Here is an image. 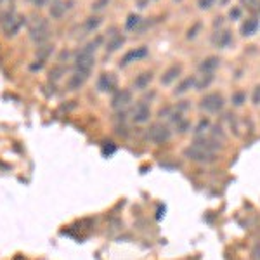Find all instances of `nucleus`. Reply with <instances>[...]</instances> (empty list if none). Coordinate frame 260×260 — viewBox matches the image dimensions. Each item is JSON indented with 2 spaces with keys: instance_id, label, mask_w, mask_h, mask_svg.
I'll use <instances>...</instances> for the list:
<instances>
[{
  "instance_id": "10",
  "label": "nucleus",
  "mask_w": 260,
  "mask_h": 260,
  "mask_svg": "<svg viewBox=\"0 0 260 260\" xmlns=\"http://www.w3.org/2000/svg\"><path fill=\"white\" fill-rule=\"evenodd\" d=\"M71 4H73L71 0L70 2H64V0H54V4L50 6V16H52L54 19H61L62 16L71 9Z\"/></svg>"
},
{
  "instance_id": "9",
  "label": "nucleus",
  "mask_w": 260,
  "mask_h": 260,
  "mask_svg": "<svg viewBox=\"0 0 260 260\" xmlns=\"http://www.w3.org/2000/svg\"><path fill=\"white\" fill-rule=\"evenodd\" d=\"M23 24H24V18H23V16L16 14L14 18L7 21L6 24H2L4 33H6V37H14L16 33H18L21 28H23Z\"/></svg>"
},
{
  "instance_id": "30",
  "label": "nucleus",
  "mask_w": 260,
  "mask_h": 260,
  "mask_svg": "<svg viewBox=\"0 0 260 260\" xmlns=\"http://www.w3.org/2000/svg\"><path fill=\"white\" fill-rule=\"evenodd\" d=\"M7 2V0H0V7H2L4 6V4H6Z\"/></svg>"
},
{
  "instance_id": "16",
  "label": "nucleus",
  "mask_w": 260,
  "mask_h": 260,
  "mask_svg": "<svg viewBox=\"0 0 260 260\" xmlns=\"http://www.w3.org/2000/svg\"><path fill=\"white\" fill-rule=\"evenodd\" d=\"M151 80H153V73H151V71H144V73H141L139 77L134 80V89L144 90L151 83Z\"/></svg>"
},
{
  "instance_id": "3",
  "label": "nucleus",
  "mask_w": 260,
  "mask_h": 260,
  "mask_svg": "<svg viewBox=\"0 0 260 260\" xmlns=\"http://www.w3.org/2000/svg\"><path fill=\"white\" fill-rule=\"evenodd\" d=\"M200 108L207 113H219L224 108V98L217 92L213 94H207L203 99L200 101Z\"/></svg>"
},
{
  "instance_id": "26",
  "label": "nucleus",
  "mask_w": 260,
  "mask_h": 260,
  "mask_svg": "<svg viewBox=\"0 0 260 260\" xmlns=\"http://www.w3.org/2000/svg\"><path fill=\"white\" fill-rule=\"evenodd\" d=\"M253 103L255 104H258L260 103V85L255 89V92H253Z\"/></svg>"
},
{
  "instance_id": "1",
  "label": "nucleus",
  "mask_w": 260,
  "mask_h": 260,
  "mask_svg": "<svg viewBox=\"0 0 260 260\" xmlns=\"http://www.w3.org/2000/svg\"><path fill=\"white\" fill-rule=\"evenodd\" d=\"M101 39H98L95 42H90L87 44L85 47L78 50V54L75 56V70H80V71H92L95 64V57H94V52L98 49Z\"/></svg>"
},
{
  "instance_id": "15",
  "label": "nucleus",
  "mask_w": 260,
  "mask_h": 260,
  "mask_svg": "<svg viewBox=\"0 0 260 260\" xmlns=\"http://www.w3.org/2000/svg\"><path fill=\"white\" fill-rule=\"evenodd\" d=\"M115 85H116V80H115V77H113L111 73H103V75H101L99 83H98L99 90H103V92L111 90V89H115Z\"/></svg>"
},
{
  "instance_id": "12",
  "label": "nucleus",
  "mask_w": 260,
  "mask_h": 260,
  "mask_svg": "<svg viewBox=\"0 0 260 260\" xmlns=\"http://www.w3.org/2000/svg\"><path fill=\"white\" fill-rule=\"evenodd\" d=\"M231 42H233V35H231V31H228V30L217 31V33H213V37H212V44L215 45L217 49L229 47Z\"/></svg>"
},
{
  "instance_id": "17",
  "label": "nucleus",
  "mask_w": 260,
  "mask_h": 260,
  "mask_svg": "<svg viewBox=\"0 0 260 260\" xmlns=\"http://www.w3.org/2000/svg\"><path fill=\"white\" fill-rule=\"evenodd\" d=\"M220 64L219 57H208V59H203V62L200 64V71L201 73H213Z\"/></svg>"
},
{
  "instance_id": "6",
  "label": "nucleus",
  "mask_w": 260,
  "mask_h": 260,
  "mask_svg": "<svg viewBox=\"0 0 260 260\" xmlns=\"http://www.w3.org/2000/svg\"><path fill=\"white\" fill-rule=\"evenodd\" d=\"M148 54H149V50L146 49V47H136V49L128 50V52L125 54L123 57H121L120 66H121V68H125V66L132 64V62L141 61V59H144V57H148Z\"/></svg>"
},
{
  "instance_id": "23",
  "label": "nucleus",
  "mask_w": 260,
  "mask_h": 260,
  "mask_svg": "<svg viewBox=\"0 0 260 260\" xmlns=\"http://www.w3.org/2000/svg\"><path fill=\"white\" fill-rule=\"evenodd\" d=\"M108 4H110V0H95V2L92 4V11H103Z\"/></svg>"
},
{
  "instance_id": "2",
  "label": "nucleus",
  "mask_w": 260,
  "mask_h": 260,
  "mask_svg": "<svg viewBox=\"0 0 260 260\" xmlns=\"http://www.w3.org/2000/svg\"><path fill=\"white\" fill-rule=\"evenodd\" d=\"M50 37V26L49 23L44 18H39L35 23L30 26V39L35 42V44H44L47 42Z\"/></svg>"
},
{
  "instance_id": "22",
  "label": "nucleus",
  "mask_w": 260,
  "mask_h": 260,
  "mask_svg": "<svg viewBox=\"0 0 260 260\" xmlns=\"http://www.w3.org/2000/svg\"><path fill=\"white\" fill-rule=\"evenodd\" d=\"M212 80H213V73H201V80L196 82V89H198V90L205 89V87L210 85Z\"/></svg>"
},
{
  "instance_id": "20",
  "label": "nucleus",
  "mask_w": 260,
  "mask_h": 260,
  "mask_svg": "<svg viewBox=\"0 0 260 260\" xmlns=\"http://www.w3.org/2000/svg\"><path fill=\"white\" fill-rule=\"evenodd\" d=\"M257 28H258L257 19H246V23L243 24L241 31H243V35H253V33L257 31Z\"/></svg>"
},
{
  "instance_id": "29",
  "label": "nucleus",
  "mask_w": 260,
  "mask_h": 260,
  "mask_svg": "<svg viewBox=\"0 0 260 260\" xmlns=\"http://www.w3.org/2000/svg\"><path fill=\"white\" fill-rule=\"evenodd\" d=\"M240 14H241V11L240 9H234V11H231V18H240Z\"/></svg>"
},
{
  "instance_id": "18",
  "label": "nucleus",
  "mask_w": 260,
  "mask_h": 260,
  "mask_svg": "<svg viewBox=\"0 0 260 260\" xmlns=\"http://www.w3.org/2000/svg\"><path fill=\"white\" fill-rule=\"evenodd\" d=\"M191 87H196V78H191V77H189V78L182 80L177 87H175L174 94H175V95H182V94H186V92L189 90Z\"/></svg>"
},
{
  "instance_id": "11",
  "label": "nucleus",
  "mask_w": 260,
  "mask_h": 260,
  "mask_svg": "<svg viewBox=\"0 0 260 260\" xmlns=\"http://www.w3.org/2000/svg\"><path fill=\"white\" fill-rule=\"evenodd\" d=\"M130 103H132V94H130V90H118L111 99V106L115 108V110H121V108H125Z\"/></svg>"
},
{
  "instance_id": "13",
  "label": "nucleus",
  "mask_w": 260,
  "mask_h": 260,
  "mask_svg": "<svg viewBox=\"0 0 260 260\" xmlns=\"http://www.w3.org/2000/svg\"><path fill=\"white\" fill-rule=\"evenodd\" d=\"M101 23H103V19L98 18V16H94V18H87L85 21H83V24H82V35L94 33L101 26Z\"/></svg>"
},
{
  "instance_id": "24",
  "label": "nucleus",
  "mask_w": 260,
  "mask_h": 260,
  "mask_svg": "<svg viewBox=\"0 0 260 260\" xmlns=\"http://www.w3.org/2000/svg\"><path fill=\"white\" fill-rule=\"evenodd\" d=\"M243 101H245V94H234L233 95V104H236V106H241Z\"/></svg>"
},
{
  "instance_id": "27",
  "label": "nucleus",
  "mask_w": 260,
  "mask_h": 260,
  "mask_svg": "<svg viewBox=\"0 0 260 260\" xmlns=\"http://www.w3.org/2000/svg\"><path fill=\"white\" fill-rule=\"evenodd\" d=\"M30 2H31L35 7H44L45 4H47V0H30Z\"/></svg>"
},
{
  "instance_id": "14",
  "label": "nucleus",
  "mask_w": 260,
  "mask_h": 260,
  "mask_svg": "<svg viewBox=\"0 0 260 260\" xmlns=\"http://www.w3.org/2000/svg\"><path fill=\"white\" fill-rule=\"evenodd\" d=\"M180 71H182V66L180 64H174V66H170L169 70L163 73V77H161V83L163 85H170L172 82L175 80V78L180 75Z\"/></svg>"
},
{
  "instance_id": "25",
  "label": "nucleus",
  "mask_w": 260,
  "mask_h": 260,
  "mask_svg": "<svg viewBox=\"0 0 260 260\" xmlns=\"http://www.w3.org/2000/svg\"><path fill=\"white\" fill-rule=\"evenodd\" d=\"M213 2H215V0H198V6L201 9H208V7L213 6Z\"/></svg>"
},
{
  "instance_id": "21",
  "label": "nucleus",
  "mask_w": 260,
  "mask_h": 260,
  "mask_svg": "<svg viewBox=\"0 0 260 260\" xmlns=\"http://www.w3.org/2000/svg\"><path fill=\"white\" fill-rule=\"evenodd\" d=\"M142 23V19H141V16H137V14H130L128 16V19H127V24H125V28H127L128 31H134L137 26Z\"/></svg>"
},
{
  "instance_id": "7",
  "label": "nucleus",
  "mask_w": 260,
  "mask_h": 260,
  "mask_svg": "<svg viewBox=\"0 0 260 260\" xmlns=\"http://www.w3.org/2000/svg\"><path fill=\"white\" fill-rule=\"evenodd\" d=\"M89 71H80L75 70V73L68 78V90H78L85 85V82L89 80Z\"/></svg>"
},
{
  "instance_id": "28",
  "label": "nucleus",
  "mask_w": 260,
  "mask_h": 260,
  "mask_svg": "<svg viewBox=\"0 0 260 260\" xmlns=\"http://www.w3.org/2000/svg\"><path fill=\"white\" fill-rule=\"evenodd\" d=\"M240 2L243 4V6H246V7H253L255 0H240Z\"/></svg>"
},
{
  "instance_id": "5",
  "label": "nucleus",
  "mask_w": 260,
  "mask_h": 260,
  "mask_svg": "<svg viewBox=\"0 0 260 260\" xmlns=\"http://www.w3.org/2000/svg\"><path fill=\"white\" fill-rule=\"evenodd\" d=\"M186 156L189 158V160H192V161H200V163H210V161L215 160V158H213L215 154H213L212 151L201 148V146H198V144L187 148L186 149Z\"/></svg>"
},
{
  "instance_id": "4",
  "label": "nucleus",
  "mask_w": 260,
  "mask_h": 260,
  "mask_svg": "<svg viewBox=\"0 0 260 260\" xmlns=\"http://www.w3.org/2000/svg\"><path fill=\"white\" fill-rule=\"evenodd\" d=\"M172 137V132L167 125L163 123H154L153 127L148 130V139L154 144H163Z\"/></svg>"
},
{
  "instance_id": "19",
  "label": "nucleus",
  "mask_w": 260,
  "mask_h": 260,
  "mask_svg": "<svg viewBox=\"0 0 260 260\" xmlns=\"http://www.w3.org/2000/svg\"><path fill=\"white\" fill-rule=\"evenodd\" d=\"M123 44H125V37H121V35L113 37V39L106 44V52H115V50H118Z\"/></svg>"
},
{
  "instance_id": "8",
  "label": "nucleus",
  "mask_w": 260,
  "mask_h": 260,
  "mask_svg": "<svg viewBox=\"0 0 260 260\" xmlns=\"http://www.w3.org/2000/svg\"><path fill=\"white\" fill-rule=\"evenodd\" d=\"M151 116V110L146 103H137L132 110V120L136 123H146Z\"/></svg>"
}]
</instances>
